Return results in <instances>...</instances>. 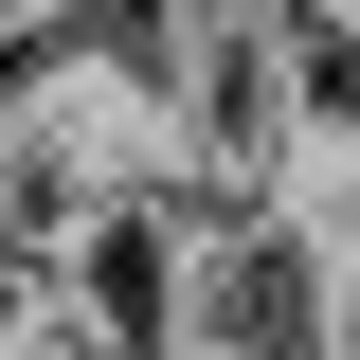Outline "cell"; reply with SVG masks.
Masks as SVG:
<instances>
[{
	"label": "cell",
	"instance_id": "cell-1",
	"mask_svg": "<svg viewBox=\"0 0 360 360\" xmlns=\"http://www.w3.org/2000/svg\"><path fill=\"white\" fill-rule=\"evenodd\" d=\"M180 127L217 180H288L307 162V37L270 18V0H180Z\"/></svg>",
	"mask_w": 360,
	"mask_h": 360
}]
</instances>
